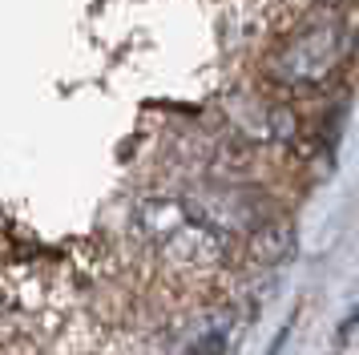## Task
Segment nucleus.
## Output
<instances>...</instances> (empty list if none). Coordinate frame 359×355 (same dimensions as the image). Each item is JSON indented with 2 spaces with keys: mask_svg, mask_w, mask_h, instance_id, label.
<instances>
[{
  "mask_svg": "<svg viewBox=\"0 0 359 355\" xmlns=\"http://www.w3.org/2000/svg\"><path fill=\"white\" fill-rule=\"evenodd\" d=\"M351 53H355V29L343 16H319L271 53L266 77L287 93H315L339 77Z\"/></svg>",
  "mask_w": 359,
  "mask_h": 355,
  "instance_id": "obj_1",
  "label": "nucleus"
},
{
  "mask_svg": "<svg viewBox=\"0 0 359 355\" xmlns=\"http://www.w3.org/2000/svg\"><path fill=\"white\" fill-rule=\"evenodd\" d=\"M137 230L182 267H218L230 255V234L198 222L182 198H149L137 206Z\"/></svg>",
  "mask_w": 359,
  "mask_h": 355,
  "instance_id": "obj_2",
  "label": "nucleus"
},
{
  "mask_svg": "<svg viewBox=\"0 0 359 355\" xmlns=\"http://www.w3.org/2000/svg\"><path fill=\"white\" fill-rule=\"evenodd\" d=\"M182 202H186V210L194 214L198 222L214 226L222 234H250L255 226H262L266 218H275L259 194L243 190V186H198Z\"/></svg>",
  "mask_w": 359,
  "mask_h": 355,
  "instance_id": "obj_3",
  "label": "nucleus"
},
{
  "mask_svg": "<svg viewBox=\"0 0 359 355\" xmlns=\"http://www.w3.org/2000/svg\"><path fill=\"white\" fill-rule=\"evenodd\" d=\"M230 121L234 129L250 138V142H291L294 129H299V117H294L291 105L283 101H259V97H246V101H234L230 105Z\"/></svg>",
  "mask_w": 359,
  "mask_h": 355,
  "instance_id": "obj_4",
  "label": "nucleus"
},
{
  "mask_svg": "<svg viewBox=\"0 0 359 355\" xmlns=\"http://www.w3.org/2000/svg\"><path fill=\"white\" fill-rule=\"evenodd\" d=\"M294 255V226L287 218H266L246 234V258L255 267H278Z\"/></svg>",
  "mask_w": 359,
  "mask_h": 355,
  "instance_id": "obj_5",
  "label": "nucleus"
},
{
  "mask_svg": "<svg viewBox=\"0 0 359 355\" xmlns=\"http://www.w3.org/2000/svg\"><path fill=\"white\" fill-rule=\"evenodd\" d=\"M230 351V335L222 323H210L202 335L194 339V347H190V355H226Z\"/></svg>",
  "mask_w": 359,
  "mask_h": 355,
  "instance_id": "obj_6",
  "label": "nucleus"
},
{
  "mask_svg": "<svg viewBox=\"0 0 359 355\" xmlns=\"http://www.w3.org/2000/svg\"><path fill=\"white\" fill-rule=\"evenodd\" d=\"M287 339H291V327H283V331H278V335H275V343H271V351H266V355H278V351H283V343H287Z\"/></svg>",
  "mask_w": 359,
  "mask_h": 355,
  "instance_id": "obj_7",
  "label": "nucleus"
},
{
  "mask_svg": "<svg viewBox=\"0 0 359 355\" xmlns=\"http://www.w3.org/2000/svg\"><path fill=\"white\" fill-rule=\"evenodd\" d=\"M315 4H347V0H315Z\"/></svg>",
  "mask_w": 359,
  "mask_h": 355,
  "instance_id": "obj_8",
  "label": "nucleus"
}]
</instances>
